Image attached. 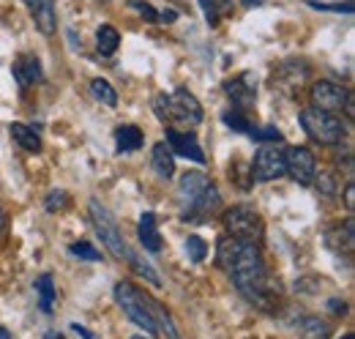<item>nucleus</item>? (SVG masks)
I'll list each match as a JSON object with an SVG mask.
<instances>
[{
	"label": "nucleus",
	"mask_w": 355,
	"mask_h": 339,
	"mask_svg": "<svg viewBox=\"0 0 355 339\" xmlns=\"http://www.w3.org/2000/svg\"><path fill=\"white\" fill-rule=\"evenodd\" d=\"M216 263H219V268H224L230 274L235 290L249 304H254L260 309H273L276 306L279 293H276V288L268 276L266 260H263V252H260L257 244L227 235L219 241Z\"/></svg>",
	"instance_id": "nucleus-1"
},
{
	"label": "nucleus",
	"mask_w": 355,
	"mask_h": 339,
	"mask_svg": "<svg viewBox=\"0 0 355 339\" xmlns=\"http://www.w3.org/2000/svg\"><path fill=\"white\" fill-rule=\"evenodd\" d=\"M298 121H301L304 131L320 145H336L345 137V124H342V118L336 113H325V110L309 107V110H304L298 115Z\"/></svg>",
	"instance_id": "nucleus-2"
},
{
	"label": "nucleus",
	"mask_w": 355,
	"mask_h": 339,
	"mask_svg": "<svg viewBox=\"0 0 355 339\" xmlns=\"http://www.w3.org/2000/svg\"><path fill=\"white\" fill-rule=\"evenodd\" d=\"M115 301H118V306L123 309V315L132 323H137L139 329H145L148 337H153L159 331V326H156V320H153V315H150V309L145 304V293H139L137 288L126 285V282H118L115 285Z\"/></svg>",
	"instance_id": "nucleus-3"
},
{
	"label": "nucleus",
	"mask_w": 355,
	"mask_h": 339,
	"mask_svg": "<svg viewBox=\"0 0 355 339\" xmlns=\"http://www.w3.org/2000/svg\"><path fill=\"white\" fill-rule=\"evenodd\" d=\"M224 227L232 238H241V241H252L257 244L266 233V224L260 219V213L249 206H232L230 211L224 213Z\"/></svg>",
	"instance_id": "nucleus-4"
},
{
	"label": "nucleus",
	"mask_w": 355,
	"mask_h": 339,
	"mask_svg": "<svg viewBox=\"0 0 355 339\" xmlns=\"http://www.w3.org/2000/svg\"><path fill=\"white\" fill-rule=\"evenodd\" d=\"M90 219H93V227H96V233L101 235L104 247L110 249V254H112L115 260L129 257V247L123 244V235H121V230H118V222L112 219V213L107 211L98 200H90Z\"/></svg>",
	"instance_id": "nucleus-5"
},
{
	"label": "nucleus",
	"mask_w": 355,
	"mask_h": 339,
	"mask_svg": "<svg viewBox=\"0 0 355 339\" xmlns=\"http://www.w3.org/2000/svg\"><path fill=\"white\" fill-rule=\"evenodd\" d=\"M180 121L189 126H197L202 121V104L197 101L194 93H189L186 88H178L175 93H164V121Z\"/></svg>",
	"instance_id": "nucleus-6"
},
{
	"label": "nucleus",
	"mask_w": 355,
	"mask_h": 339,
	"mask_svg": "<svg viewBox=\"0 0 355 339\" xmlns=\"http://www.w3.org/2000/svg\"><path fill=\"white\" fill-rule=\"evenodd\" d=\"M284 172L298 181L301 186H309L317 175V162H314V154L304 145H293L284 151Z\"/></svg>",
	"instance_id": "nucleus-7"
},
{
	"label": "nucleus",
	"mask_w": 355,
	"mask_h": 339,
	"mask_svg": "<svg viewBox=\"0 0 355 339\" xmlns=\"http://www.w3.org/2000/svg\"><path fill=\"white\" fill-rule=\"evenodd\" d=\"M284 175V151L276 145H263L254 156L252 165V178L257 181H276Z\"/></svg>",
	"instance_id": "nucleus-8"
},
{
	"label": "nucleus",
	"mask_w": 355,
	"mask_h": 339,
	"mask_svg": "<svg viewBox=\"0 0 355 339\" xmlns=\"http://www.w3.org/2000/svg\"><path fill=\"white\" fill-rule=\"evenodd\" d=\"M345 101H347V90L342 85L328 83V80L311 85V107L325 110V113H342Z\"/></svg>",
	"instance_id": "nucleus-9"
},
{
	"label": "nucleus",
	"mask_w": 355,
	"mask_h": 339,
	"mask_svg": "<svg viewBox=\"0 0 355 339\" xmlns=\"http://www.w3.org/2000/svg\"><path fill=\"white\" fill-rule=\"evenodd\" d=\"M216 208H219V189H216L214 183H208L197 197H191V200L186 203L183 219H186V222H205Z\"/></svg>",
	"instance_id": "nucleus-10"
},
{
	"label": "nucleus",
	"mask_w": 355,
	"mask_h": 339,
	"mask_svg": "<svg viewBox=\"0 0 355 339\" xmlns=\"http://www.w3.org/2000/svg\"><path fill=\"white\" fill-rule=\"evenodd\" d=\"M167 145H170V151H173V156H186V159H191V162H197V165H205V154H202V148H200V142H197V137L194 134H189V131H167Z\"/></svg>",
	"instance_id": "nucleus-11"
},
{
	"label": "nucleus",
	"mask_w": 355,
	"mask_h": 339,
	"mask_svg": "<svg viewBox=\"0 0 355 339\" xmlns=\"http://www.w3.org/2000/svg\"><path fill=\"white\" fill-rule=\"evenodd\" d=\"M224 88H227V93L232 96V101L238 104V110H246V107L254 101V96H257V80H254L249 72L232 77Z\"/></svg>",
	"instance_id": "nucleus-12"
},
{
	"label": "nucleus",
	"mask_w": 355,
	"mask_h": 339,
	"mask_svg": "<svg viewBox=\"0 0 355 339\" xmlns=\"http://www.w3.org/2000/svg\"><path fill=\"white\" fill-rule=\"evenodd\" d=\"M28 8H31V17L36 22V28L44 33V36H52L55 28H58V17H55V0H25Z\"/></svg>",
	"instance_id": "nucleus-13"
},
{
	"label": "nucleus",
	"mask_w": 355,
	"mask_h": 339,
	"mask_svg": "<svg viewBox=\"0 0 355 339\" xmlns=\"http://www.w3.org/2000/svg\"><path fill=\"white\" fill-rule=\"evenodd\" d=\"M11 72H14L17 83L22 85V88L36 85L39 80H42V63H39V58H36V55H19Z\"/></svg>",
	"instance_id": "nucleus-14"
},
{
	"label": "nucleus",
	"mask_w": 355,
	"mask_h": 339,
	"mask_svg": "<svg viewBox=\"0 0 355 339\" xmlns=\"http://www.w3.org/2000/svg\"><path fill=\"white\" fill-rule=\"evenodd\" d=\"M139 244L148 249V252H159L162 249V233H159V224H156V216L148 211L139 216Z\"/></svg>",
	"instance_id": "nucleus-15"
},
{
	"label": "nucleus",
	"mask_w": 355,
	"mask_h": 339,
	"mask_svg": "<svg viewBox=\"0 0 355 339\" xmlns=\"http://www.w3.org/2000/svg\"><path fill=\"white\" fill-rule=\"evenodd\" d=\"M150 165H153L159 178H167V181L173 178V172H175V156H173V151H170L167 142H156V145H153Z\"/></svg>",
	"instance_id": "nucleus-16"
},
{
	"label": "nucleus",
	"mask_w": 355,
	"mask_h": 339,
	"mask_svg": "<svg viewBox=\"0 0 355 339\" xmlns=\"http://www.w3.org/2000/svg\"><path fill=\"white\" fill-rule=\"evenodd\" d=\"M8 131H11L14 142H17L22 151H28V154H39V151H42V137H39L36 129L25 126V124H11Z\"/></svg>",
	"instance_id": "nucleus-17"
},
{
	"label": "nucleus",
	"mask_w": 355,
	"mask_h": 339,
	"mask_svg": "<svg viewBox=\"0 0 355 339\" xmlns=\"http://www.w3.org/2000/svg\"><path fill=\"white\" fill-rule=\"evenodd\" d=\"M145 304H148V309H150V315H153V320H156V326L167 334L170 339H180V334H178L175 323H173V317L164 312V306L159 304V301H153L150 296H145Z\"/></svg>",
	"instance_id": "nucleus-18"
},
{
	"label": "nucleus",
	"mask_w": 355,
	"mask_h": 339,
	"mask_svg": "<svg viewBox=\"0 0 355 339\" xmlns=\"http://www.w3.org/2000/svg\"><path fill=\"white\" fill-rule=\"evenodd\" d=\"M115 142H118V151H121V154L139 151V148H142V131L137 126H118Z\"/></svg>",
	"instance_id": "nucleus-19"
},
{
	"label": "nucleus",
	"mask_w": 355,
	"mask_h": 339,
	"mask_svg": "<svg viewBox=\"0 0 355 339\" xmlns=\"http://www.w3.org/2000/svg\"><path fill=\"white\" fill-rule=\"evenodd\" d=\"M208 183H211V181H208L202 172H186V175L180 178V197L189 203V200L197 197Z\"/></svg>",
	"instance_id": "nucleus-20"
},
{
	"label": "nucleus",
	"mask_w": 355,
	"mask_h": 339,
	"mask_svg": "<svg viewBox=\"0 0 355 339\" xmlns=\"http://www.w3.org/2000/svg\"><path fill=\"white\" fill-rule=\"evenodd\" d=\"M118 44H121V33L112 28V25H101L98 33H96V47L101 55H115L118 52Z\"/></svg>",
	"instance_id": "nucleus-21"
},
{
	"label": "nucleus",
	"mask_w": 355,
	"mask_h": 339,
	"mask_svg": "<svg viewBox=\"0 0 355 339\" xmlns=\"http://www.w3.org/2000/svg\"><path fill=\"white\" fill-rule=\"evenodd\" d=\"M200 6L205 11L208 25H214V28L222 22V17H227L232 11V0H200Z\"/></svg>",
	"instance_id": "nucleus-22"
},
{
	"label": "nucleus",
	"mask_w": 355,
	"mask_h": 339,
	"mask_svg": "<svg viewBox=\"0 0 355 339\" xmlns=\"http://www.w3.org/2000/svg\"><path fill=\"white\" fill-rule=\"evenodd\" d=\"M36 293H39V306L42 312H52V301H55V285H52V274H42L36 279Z\"/></svg>",
	"instance_id": "nucleus-23"
},
{
	"label": "nucleus",
	"mask_w": 355,
	"mask_h": 339,
	"mask_svg": "<svg viewBox=\"0 0 355 339\" xmlns=\"http://www.w3.org/2000/svg\"><path fill=\"white\" fill-rule=\"evenodd\" d=\"M331 337V329L325 320L320 317H304L301 320V339H328Z\"/></svg>",
	"instance_id": "nucleus-24"
},
{
	"label": "nucleus",
	"mask_w": 355,
	"mask_h": 339,
	"mask_svg": "<svg viewBox=\"0 0 355 339\" xmlns=\"http://www.w3.org/2000/svg\"><path fill=\"white\" fill-rule=\"evenodd\" d=\"M90 90H93V96H96L101 104H107V107H115V104H118V93H115V88L107 83V80H93V83H90Z\"/></svg>",
	"instance_id": "nucleus-25"
},
{
	"label": "nucleus",
	"mask_w": 355,
	"mask_h": 339,
	"mask_svg": "<svg viewBox=\"0 0 355 339\" xmlns=\"http://www.w3.org/2000/svg\"><path fill=\"white\" fill-rule=\"evenodd\" d=\"M336 247H339V249H345L347 254L355 249V222H353V216L345 222V227H339V230H336Z\"/></svg>",
	"instance_id": "nucleus-26"
},
{
	"label": "nucleus",
	"mask_w": 355,
	"mask_h": 339,
	"mask_svg": "<svg viewBox=\"0 0 355 339\" xmlns=\"http://www.w3.org/2000/svg\"><path fill=\"white\" fill-rule=\"evenodd\" d=\"M186 254H189L191 263H202L205 254H208V244H205L200 235H189V238H186Z\"/></svg>",
	"instance_id": "nucleus-27"
},
{
	"label": "nucleus",
	"mask_w": 355,
	"mask_h": 339,
	"mask_svg": "<svg viewBox=\"0 0 355 339\" xmlns=\"http://www.w3.org/2000/svg\"><path fill=\"white\" fill-rule=\"evenodd\" d=\"M222 121L230 129H232V131H243V134H249V131H252V124H249V118L243 115V110H232V113H224Z\"/></svg>",
	"instance_id": "nucleus-28"
},
{
	"label": "nucleus",
	"mask_w": 355,
	"mask_h": 339,
	"mask_svg": "<svg viewBox=\"0 0 355 339\" xmlns=\"http://www.w3.org/2000/svg\"><path fill=\"white\" fill-rule=\"evenodd\" d=\"M129 260H132V268L139 274V276H145V279H148L150 285H156V288L162 285V276H159V274H156V271H153L148 263H142V260H139L137 254H132V252H129Z\"/></svg>",
	"instance_id": "nucleus-29"
},
{
	"label": "nucleus",
	"mask_w": 355,
	"mask_h": 339,
	"mask_svg": "<svg viewBox=\"0 0 355 339\" xmlns=\"http://www.w3.org/2000/svg\"><path fill=\"white\" fill-rule=\"evenodd\" d=\"M69 252L77 254V257H83V260H90V263L101 260V252H98L96 247H90L88 241H77V244H71V247H69Z\"/></svg>",
	"instance_id": "nucleus-30"
},
{
	"label": "nucleus",
	"mask_w": 355,
	"mask_h": 339,
	"mask_svg": "<svg viewBox=\"0 0 355 339\" xmlns=\"http://www.w3.org/2000/svg\"><path fill=\"white\" fill-rule=\"evenodd\" d=\"M249 137L257 140V142H279V140H282V131H279L276 126H263V129L252 126Z\"/></svg>",
	"instance_id": "nucleus-31"
},
{
	"label": "nucleus",
	"mask_w": 355,
	"mask_h": 339,
	"mask_svg": "<svg viewBox=\"0 0 355 339\" xmlns=\"http://www.w3.org/2000/svg\"><path fill=\"white\" fill-rule=\"evenodd\" d=\"M311 8H320V11H345V14H353V0H347V3H317V0H309Z\"/></svg>",
	"instance_id": "nucleus-32"
},
{
	"label": "nucleus",
	"mask_w": 355,
	"mask_h": 339,
	"mask_svg": "<svg viewBox=\"0 0 355 339\" xmlns=\"http://www.w3.org/2000/svg\"><path fill=\"white\" fill-rule=\"evenodd\" d=\"M69 206V195L66 192H49V197H46V211H63Z\"/></svg>",
	"instance_id": "nucleus-33"
},
{
	"label": "nucleus",
	"mask_w": 355,
	"mask_h": 339,
	"mask_svg": "<svg viewBox=\"0 0 355 339\" xmlns=\"http://www.w3.org/2000/svg\"><path fill=\"white\" fill-rule=\"evenodd\" d=\"M129 6H132V8H137V11H139V14L148 19V22H159V11H156L150 3H142V0H129Z\"/></svg>",
	"instance_id": "nucleus-34"
},
{
	"label": "nucleus",
	"mask_w": 355,
	"mask_h": 339,
	"mask_svg": "<svg viewBox=\"0 0 355 339\" xmlns=\"http://www.w3.org/2000/svg\"><path fill=\"white\" fill-rule=\"evenodd\" d=\"M314 181H317V189H320L322 195H334V181H331V172H320V175H314Z\"/></svg>",
	"instance_id": "nucleus-35"
},
{
	"label": "nucleus",
	"mask_w": 355,
	"mask_h": 339,
	"mask_svg": "<svg viewBox=\"0 0 355 339\" xmlns=\"http://www.w3.org/2000/svg\"><path fill=\"white\" fill-rule=\"evenodd\" d=\"M345 206H347V211L353 213V208H355V183L353 181H350L347 189H345Z\"/></svg>",
	"instance_id": "nucleus-36"
},
{
	"label": "nucleus",
	"mask_w": 355,
	"mask_h": 339,
	"mask_svg": "<svg viewBox=\"0 0 355 339\" xmlns=\"http://www.w3.org/2000/svg\"><path fill=\"white\" fill-rule=\"evenodd\" d=\"M175 19H178L175 8H164V11H159V22H167V25H170V22H175Z\"/></svg>",
	"instance_id": "nucleus-37"
},
{
	"label": "nucleus",
	"mask_w": 355,
	"mask_h": 339,
	"mask_svg": "<svg viewBox=\"0 0 355 339\" xmlns=\"http://www.w3.org/2000/svg\"><path fill=\"white\" fill-rule=\"evenodd\" d=\"M71 329H74V331H77V334H80L83 339H96V337H93V334L88 331V329H85V326H80V323H74Z\"/></svg>",
	"instance_id": "nucleus-38"
},
{
	"label": "nucleus",
	"mask_w": 355,
	"mask_h": 339,
	"mask_svg": "<svg viewBox=\"0 0 355 339\" xmlns=\"http://www.w3.org/2000/svg\"><path fill=\"white\" fill-rule=\"evenodd\" d=\"M331 309H334L336 315H345V312H347V304H345V301H331Z\"/></svg>",
	"instance_id": "nucleus-39"
},
{
	"label": "nucleus",
	"mask_w": 355,
	"mask_h": 339,
	"mask_svg": "<svg viewBox=\"0 0 355 339\" xmlns=\"http://www.w3.org/2000/svg\"><path fill=\"white\" fill-rule=\"evenodd\" d=\"M243 6H246V8H252V6H263V0H243Z\"/></svg>",
	"instance_id": "nucleus-40"
},
{
	"label": "nucleus",
	"mask_w": 355,
	"mask_h": 339,
	"mask_svg": "<svg viewBox=\"0 0 355 339\" xmlns=\"http://www.w3.org/2000/svg\"><path fill=\"white\" fill-rule=\"evenodd\" d=\"M3 233H6V213L0 211V235H3Z\"/></svg>",
	"instance_id": "nucleus-41"
},
{
	"label": "nucleus",
	"mask_w": 355,
	"mask_h": 339,
	"mask_svg": "<svg viewBox=\"0 0 355 339\" xmlns=\"http://www.w3.org/2000/svg\"><path fill=\"white\" fill-rule=\"evenodd\" d=\"M0 339H11V331H8V329H3V326H0Z\"/></svg>",
	"instance_id": "nucleus-42"
},
{
	"label": "nucleus",
	"mask_w": 355,
	"mask_h": 339,
	"mask_svg": "<svg viewBox=\"0 0 355 339\" xmlns=\"http://www.w3.org/2000/svg\"><path fill=\"white\" fill-rule=\"evenodd\" d=\"M44 339H66V337H63V334H58V331H49Z\"/></svg>",
	"instance_id": "nucleus-43"
},
{
	"label": "nucleus",
	"mask_w": 355,
	"mask_h": 339,
	"mask_svg": "<svg viewBox=\"0 0 355 339\" xmlns=\"http://www.w3.org/2000/svg\"><path fill=\"white\" fill-rule=\"evenodd\" d=\"M342 339H355V334H345Z\"/></svg>",
	"instance_id": "nucleus-44"
},
{
	"label": "nucleus",
	"mask_w": 355,
	"mask_h": 339,
	"mask_svg": "<svg viewBox=\"0 0 355 339\" xmlns=\"http://www.w3.org/2000/svg\"><path fill=\"white\" fill-rule=\"evenodd\" d=\"M132 339H150V337H132Z\"/></svg>",
	"instance_id": "nucleus-45"
}]
</instances>
